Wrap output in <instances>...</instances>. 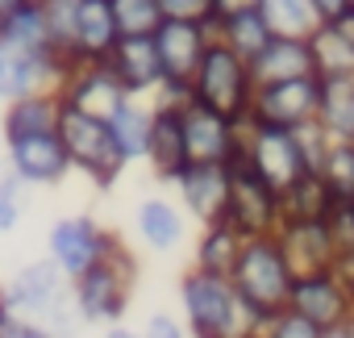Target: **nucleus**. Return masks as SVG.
<instances>
[{
  "mask_svg": "<svg viewBox=\"0 0 354 338\" xmlns=\"http://www.w3.org/2000/svg\"><path fill=\"white\" fill-rule=\"evenodd\" d=\"M250 75H254V84H279V80L317 75V71H313V55H308V38L275 34V38L250 59Z\"/></svg>",
  "mask_w": 354,
  "mask_h": 338,
  "instance_id": "obj_24",
  "label": "nucleus"
},
{
  "mask_svg": "<svg viewBox=\"0 0 354 338\" xmlns=\"http://www.w3.org/2000/svg\"><path fill=\"white\" fill-rule=\"evenodd\" d=\"M279 205H283V222H325V213L333 209V197L317 172H304L292 188L279 193Z\"/></svg>",
  "mask_w": 354,
  "mask_h": 338,
  "instance_id": "obj_30",
  "label": "nucleus"
},
{
  "mask_svg": "<svg viewBox=\"0 0 354 338\" xmlns=\"http://www.w3.org/2000/svg\"><path fill=\"white\" fill-rule=\"evenodd\" d=\"M0 338H55V334H50L46 326L21 317V313L5 301V292H0Z\"/></svg>",
  "mask_w": 354,
  "mask_h": 338,
  "instance_id": "obj_38",
  "label": "nucleus"
},
{
  "mask_svg": "<svg viewBox=\"0 0 354 338\" xmlns=\"http://www.w3.org/2000/svg\"><path fill=\"white\" fill-rule=\"evenodd\" d=\"M154 38V51H158V63H162V88L150 96L158 105H188L192 100V75L201 67V55L209 46V26H196V21H167L150 34Z\"/></svg>",
  "mask_w": 354,
  "mask_h": 338,
  "instance_id": "obj_8",
  "label": "nucleus"
},
{
  "mask_svg": "<svg viewBox=\"0 0 354 338\" xmlns=\"http://www.w3.org/2000/svg\"><path fill=\"white\" fill-rule=\"evenodd\" d=\"M308 55H313L317 80L354 75V9H346L329 21H317L308 34Z\"/></svg>",
  "mask_w": 354,
  "mask_h": 338,
  "instance_id": "obj_21",
  "label": "nucleus"
},
{
  "mask_svg": "<svg viewBox=\"0 0 354 338\" xmlns=\"http://www.w3.org/2000/svg\"><path fill=\"white\" fill-rule=\"evenodd\" d=\"M133 226H138L142 247L154 251V255H171V251H180L188 242V217H184V209L175 205V197H162V193L138 201Z\"/></svg>",
  "mask_w": 354,
  "mask_h": 338,
  "instance_id": "obj_22",
  "label": "nucleus"
},
{
  "mask_svg": "<svg viewBox=\"0 0 354 338\" xmlns=\"http://www.w3.org/2000/svg\"><path fill=\"white\" fill-rule=\"evenodd\" d=\"M313 13H317V21H329V17L346 13V0H313Z\"/></svg>",
  "mask_w": 354,
  "mask_h": 338,
  "instance_id": "obj_40",
  "label": "nucleus"
},
{
  "mask_svg": "<svg viewBox=\"0 0 354 338\" xmlns=\"http://www.w3.org/2000/svg\"><path fill=\"white\" fill-rule=\"evenodd\" d=\"M138 280H142V259L138 251L117 234L109 242V251L71 280V301L84 326H117L129 317V305L138 296Z\"/></svg>",
  "mask_w": 354,
  "mask_h": 338,
  "instance_id": "obj_1",
  "label": "nucleus"
},
{
  "mask_svg": "<svg viewBox=\"0 0 354 338\" xmlns=\"http://www.w3.org/2000/svg\"><path fill=\"white\" fill-rule=\"evenodd\" d=\"M100 338H142V326H129V321H117V326H104Z\"/></svg>",
  "mask_w": 354,
  "mask_h": 338,
  "instance_id": "obj_42",
  "label": "nucleus"
},
{
  "mask_svg": "<svg viewBox=\"0 0 354 338\" xmlns=\"http://www.w3.org/2000/svg\"><path fill=\"white\" fill-rule=\"evenodd\" d=\"M288 309H296L300 317H308L313 326L333 334V330H346V321L354 317V296H350V284L342 272H317V276L292 280Z\"/></svg>",
  "mask_w": 354,
  "mask_h": 338,
  "instance_id": "obj_14",
  "label": "nucleus"
},
{
  "mask_svg": "<svg viewBox=\"0 0 354 338\" xmlns=\"http://www.w3.org/2000/svg\"><path fill=\"white\" fill-rule=\"evenodd\" d=\"M0 154H5V167L26 188H59L71 176L67 150L59 142V125L34 130V134H5L0 138Z\"/></svg>",
  "mask_w": 354,
  "mask_h": 338,
  "instance_id": "obj_9",
  "label": "nucleus"
},
{
  "mask_svg": "<svg viewBox=\"0 0 354 338\" xmlns=\"http://www.w3.org/2000/svg\"><path fill=\"white\" fill-rule=\"evenodd\" d=\"M121 100H125V88L117 84V75L109 71L104 59L100 63H75L67 71V80L59 84V105L80 109L88 117H100V121H109Z\"/></svg>",
  "mask_w": 354,
  "mask_h": 338,
  "instance_id": "obj_18",
  "label": "nucleus"
},
{
  "mask_svg": "<svg viewBox=\"0 0 354 338\" xmlns=\"http://www.w3.org/2000/svg\"><path fill=\"white\" fill-rule=\"evenodd\" d=\"M30 193L9 167L0 172V234H13L21 222H26V205H30Z\"/></svg>",
  "mask_w": 354,
  "mask_h": 338,
  "instance_id": "obj_35",
  "label": "nucleus"
},
{
  "mask_svg": "<svg viewBox=\"0 0 354 338\" xmlns=\"http://www.w3.org/2000/svg\"><path fill=\"white\" fill-rule=\"evenodd\" d=\"M59 142L67 150V163H71V172L84 176L96 193H109L117 188V180L125 176V154L109 130V121L100 117H88L80 109H67L59 105Z\"/></svg>",
  "mask_w": 354,
  "mask_h": 338,
  "instance_id": "obj_5",
  "label": "nucleus"
},
{
  "mask_svg": "<svg viewBox=\"0 0 354 338\" xmlns=\"http://www.w3.org/2000/svg\"><path fill=\"white\" fill-rule=\"evenodd\" d=\"M142 338H188V330H184L180 317H171V313H150L142 321Z\"/></svg>",
  "mask_w": 354,
  "mask_h": 338,
  "instance_id": "obj_39",
  "label": "nucleus"
},
{
  "mask_svg": "<svg viewBox=\"0 0 354 338\" xmlns=\"http://www.w3.org/2000/svg\"><path fill=\"white\" fill-rule=\"evenodd\" d=\"M150 100H138V96H125L117 109H113V117H109V130H113V138H117V146H121V154H125V163H142V154H146V138H150Z\"/></svg>",
  "mask_w": 354,
  "mask_h": 338,
  "instance_id": "obj_29",
  "label": "nucleus"
},
{
  "mask_svg": "<svg viewBox=\"0 0 354 338\" xmlns=\"http://www.w3.org/2000/svg\"><path fill=\"white\" fill-rule=\"evenodd\" d=\"M158 13H162L167 21L213 26V21H217V0H158Z\"/></svg>",
  "mask_w": 354,
  "mask_h": 338,
  "instance_id": "obj_37",
  "label": "nucleus"
},
{
  "mask_svg": "<svg viewBox=\"0 0 354 338\" xmlns=\"http://www.w3.org/2000/svg\"><path fill=\"white\" fill-rule=\"evenodd\" d=\"M113 238H117V230H109L100 217H92V213H63L46 230V259L67 280H75L80 272H88L109 251Z\"/></svg>",
  "mask_w": 354,
  "mask_h": 338,
  "instance_id": "obj_11",
  "label": "nucleus"
},
{
  "mask_svg": "<svg viewBox=\"0 0 354 338\" xmlns=\"http://www.w3.org/2000/svg\"><path fill=\"white\" fill-rule=\"evenodd\" d=\"M329 338H346V330H333V334H329Z\"/></svg>",
  "mask_w": 354,
  "mask_h": 338,
  "instance_id": "obj_46",
  "label": "nucleus"
},
{
  "mask_svg": "<svg viewBox=\"0 0 354 338\" xmlns=\"http://www.w3.org/2000/svg\"><path fill=\"white\" fill-rule=\"evenodd\" d=\"M313 172L329 188L333 205H354V142H325Z\"/></svg>",
  "mask_w": 354,
  "mask_h": 338,
  "instance_id": "obj_31",
  "label": "nucleus"
},
{
  "mask_svg": "<svg viewBox=\"0 0 354 338\" xmlns=\"http://www.w3.org/2000/svg\"><path fill=\"white\" fill-rule=\"evenodd\" d=\"M75 63L59 51H26L17 42L0 38V105L34 96V92H59Z\"/></svg>",
  "mask_w": 354,
  "mask_h": 338,
  "instance_id": "obj_12",
  "label": "nucleus"
},
{
  "mask_svg": "<svg viewBox=\"0 0 354 338\" xmlns=\"http://www.w3.org/2000/svg\"><path fill=\"white\" fill-rule=\"evenodd\" d=\"M225 222L242 234V238H267L283 226V205L279 193L259 180L242 159L230 163V205H225Z\"/></svg>",
  "mask_w": 354,
  "mask_h": 338,
  "instance_id": "obj_10",
  "label": "nucleus"
},
{
  "mask_svg": "<svg viewBox=\"0 0 354 338\" xmlns=\"http://www.w3.org/2000/svg\"><path fill=\"white\" fill-rule=\"evenodd\" d=\"M263 17L275 34H288V38H308L313 26H317V13H313V0H263Z\"/></svg>",
  "mask_w": 354,
  "mask_h": 338,
  "instance_id": "obj_32",
  "label": "nucleus"
},
{
  "mask_svg": "<svg viewBox=\"0 0 354 338\" xmlns=\"http://www.w3.org/2000/svg\"><path fill=\"white\" fill-rule=\"evenodd\" d=\"M242 234L221 217V222H209V226H201L196 230V242H192V263L188 267H196V272H205V276H221V280H230L234 276V263H238V255H242Z\"/></svg>",
  "mask_w": 354,
  "mask_h": 338,
  "instance_id": "obj_25",
  "label": "nucleus"
},
{
  "mask_svg": "<svg viewBox=\"0 0 354 338\" xmlns=\"http://www.w3.org/2000/svg\"><path fill=\"white\" fill-rule=\"evenodd\" d=\"M317 100H321V80L317 75L279 80V84H254L250 121L279 125V130H308L317 121Z\"/></svg>",
  "mask_w": 354,
  "mask_h": 338,
  "instance_id": "obj_13",
  "label": "nucleus"
},
{
  "mask_svg": "<svg viewBox=\"0 0 354 338\" xmlns=\"http://www.w3.org/2000/svg\"><path fill=\"white\" fill-rule=\"evenodd\" d=\"M0 292H5V301L21 317L46 326L55 338H71L75 330H84V321L75 313V301H71V280L46 255L21 263L9 280H0Z\"/></svg>",
  "mask_w": 354,
  "mask_h": 338,
  "instance_id": "obj_2",
  "label": "nucleus"
},
{
  "mask_svg": "<svg viewBox=\"0 0 354 338\" xmlns=\"http://www.w3.org/2000/svg\"><path fill=\"white\" fill-rule=\"evenodd\" d=\"M242 338H263V334H259V330H250V334H242Z\"/></svg>",
  "mask_w": 354,
  "mask_h": 338,
  "instance_id": "obj_47",
  "label": "nucleus"
},
{
  "mask_svg": "<svg viewBox=\"0 0 354 338\" xmlns=\"http://www.w3.org/2000/svg\"><path fill=\"white\" fill-rule=\"evenodd\" d=\"M192 100L230 117L234 125H246L250 121V100H254V75H250V63L238 59L225 42L209 38L205 55H201V67L192 75Z\"/></svg>",
  "mask_w": 354,
  "mask_h": 338,
  "instance_id": "obj_6",
  "label": "nucleus"
},
{
  "mask_svg": "<svg viewBox=\"0 0 354 338\" xmlns=\"http://www.w3.org/2000/svg\"><path fill=\"white\" fill-rule=\"evenodd\" d=\"M346 9H354V0H346Z\"/></svg>",
  "mask_w": 354,
  "mask_h": 338,
  "instance_id": "obj_48",
  "label": "nucleus"
},
{
  "mask_svg": "<svg viewBox=\"0 0 354 338\" xmlns=\"http://www.w3.org/2000/svg\"><path fill=\"white\" fill-rule=\"evenodd\" d=\"M104 63H109V71L117 75V84L125 88V96L150 100V96L162 88V63H158L154 38H121V42L109 51Z\"/></svg>",
  "mask_w": 354,
  "mask_h": 338,
  "instance_id": "obj_20",
  "label": "nucleus"
},
{
  "mask_svg": "<svg viewBox=\"0 0 354 338\" xmlns=\"http://www.w3.org/2000/svg\"><path fill=\"white\" fill-rule=\"evenodd\" d=\"M238 159L259 180H267L275 193L292 188L304 172H313L300 130H279V125H263V121L242 125V154Z\"/></svg>",
  "mask_w": 354,
  "mask_h": 338,
  "instance_id": "obj_7",
  "label": "nucleus"
},
{
  "mask_svg": "<svg viewBox=\"0 0 354 338\" xmlns=\"http://www.w3.org/2000/svg\"><path fill=\"white\" fill-rule=\"evenodd\" d=\"M59 125V92H34L21 100H9L0 109V138L5 134H34Z\"/></svg>",
  "mask_w": 354,
  "mask_h": 338,
  "instance_id": "obj_28",
  "label": "nucleus"
},
{
  "mask_svg": "<svg viewBox=\"0 0 354 338\" xmlns=\"http://www.w3.org/2000/svg\"><path fill=\"white\" fill-rule=\"evenodd\" d=\"M346 284H350V296H354V272H350V276H346Z\"/></svg>",
  "mask_w": 354,
  "mask_h": 338,
  "instance_id": "obj_45",
  "label": "nucleus"
},
{
  "mask_svg": "<svg viewBox=\"0 0 354 338\" xmlns=\"http://www.w3.org/2000/svg\"><path fill=\"white\" fill-rule=\"evenodd\" d=\"M171 193L188 222H196V226L221 222L225 205H230V163H188L175 176Z\"/></svg>",
  "mask_w": 354,
  "mask_h": 338,
  "instance_id": "obj_15",
  "label": "nucleus"
},
{
  "mask_svg": "<svg viewBox=\"0 0 354 338\" xmlns=\"http://www.w3.org/2000/svg\"><path fill=\"white\" fill-rule=\"evenodd\" d=\"M238 301L246 305L254 330H263L279 309H288V292H292V272L275 247V238H246L242 242V255L234 263V276H230Z\"/></svg>",
  "mask_w": 354,
  "mask_h": 338,
  "instance_id": "obj_4",
  "label": "nucleus"
},
{
  "mask_svg": "<svg viewBox=\"0 0 354 338\" xmlns=\"http://www.w3.org/2000/svg\"><path fill=\"white\" fill-rule=\"evenodd\" d=\"M121 42V30L113 21L109 0H80L75 5V38H71V59L75 63H100L109 51Z\"/></svg>",
  "mask_w": 354,
  "mask_h": 338,
  "instance_id": "obj_23",
  "label": "nucleus"
},
{
  "mask_svg": "<svg viewBox=\"0 0 354 338\" xmlns=\"http://www.w3.org/2000/svg\"><path fill=\"white\" fill-rule=\"evenodd\" d=\"M209 34L217 38V42H225L238 59H254L271 38H275V30L267 26V17H263V9H246V13H230V17H217L213 26H209Z\"/></svg>",
  "mask_w": 354,
  "mask_h": 338,
  "instance_id": "obj_27",
  "label": "nucleus"
},
{
  "mask_svg": "<svg viewBox=\"0 0 354 338\" xmlns=\"http://www.w3.org/2000/svg\"><path fill=\"white\" fill-rule=\"evenodd\" d=\"M263 338H329L321 326H313L308 317H300L296 309H279L263 330H259Z\"/></svg>",
  "mask_w": 354,
  "mask_h": 338,
  "instance_id": "obj_36",
  "label": "nucleus"
},
{
  "mask_svg": "<svg viewBox=\"0 0 354 338\" xmlns=\"http://www.w3.org/2000/svg\"><path fill=\"white\" fill-rule=\"evenodd\" d=\"M313 125L329 142H354V75L321 80V100H317Z\"/></svg>",
  "mask_w": 354,
  "mask_h": 338,
  "instance_id": "obj_26",
  "label": "nucleus"
},
{
  "mask_svg": "<svg viewBox=\"0 0 354 338\" xmlns=\"http://www.w3.org/2000/svg\"><path fill=\"white\" fill-rule=\"evenodd\" d=\"M17 5H21V0H0V26H5V21H9V13H13Z\"/></svg>",
  "mask_w": 354,
  "mask_h": 338,
  "instance_id": "obj_43",
  "label": "nucleus"
},
{
  "mask_svg": "<svg viewBox=\"0 0 354 338\" xmlns=\"http://www.w3.org/2000/svg\"><path fill=\"white\" fill-rule=\"evenodd\" d=\"M180 321L188 338H242L254 330L234 284L221 276H205L196 267L180 276Z\"/></svg>",
  "mask_w": 354,
  "mask_h": 338,
  "instance_id": "obj_3",
  "label": "nucleus"
},
{
  "mask_svg": "<svg viewBox=\"0 0 354 338\" xmlns=\"http://www.w3.org/2000/svg\"><path fill=\"white\" fill-rule=\"evenodd\" d=\"M109 9H113V21H117L121 38H150L162 26L158 0H109Z\"/></svg>",
  "mask_w": 354,
  "mask_h": 338,
  "instance_id": "obj_33",
  "label": "nucleus"
},
{
  "mask_svg": "<svg viewBox=\"0 0 354 338\" xmlns=\"http://www.w3.org/2000/svg\"><path fill=\"white\" fill-rule=\"evenodd\" d=\"M263 0H217V17H230V13H246V9H259Z\"/></svg>",
  "mask_w": 354,
  "mask_h": 338,
  "instance_id": "obj_41",
  "label": "nucleus"
},
{
  "mask_svg": "<svg viewBox=\"0 0 354 338\" xmlns=\"http://www.w3.org/2000/svg\"><path fill=\"white\" fill-rule=\"evenodd\" d=\"M346 338H354V317H350V321H346Z\"/></svg>",
  "mask_w": 354,
  "mask_h": 338,
  "instance_id": "obj_44",
  "label": "nucleus"
},
{
  "mask_svg": "<svg viewBox=\"0 0 354 338\" xmlns=\"http://www.w3.org/2000/svg\"><path fill=\"white\" fill-rule=\"evenodd\" d=\"M42 5V17H46V30H50V42L59 55L71 59V38H75V5L80 0H38ZM75 63V59H71Z\"/></svg>",
  "mask_w": 354,
  "mask_h": 338,
  "instance_id": "obj_34",
  "label": "nucleus"
},
{
  "mask_svg": "<svg viewBox=\"0 0 354 338\" xmlns=\"http://www.w3.org/2000/svg\"><path fill=\"white\" fill-rule=\"evenodd\" d=\"M350 209H354V205H350Z\"/></svg>",
  "mask_w": 354,
  "mask_h": 338,
  "instance_id": "obj_49",
  "label": "nucleus"
},
{
  "mask_svg": "<svg viewBox=\"0 0 354 338\" xmlns=\"http://www.w3.org/2000/svg\"><path fill=\"white\" fill-rule=\"evenodd\" d=\"M150 138H146V172L154 176V184L171 188L175 176L192 163L188 159V142H184V105H158L150 100Z\"/></svg>",
  "mask_w": 354,
  "mask_h": 338,
  "instance_id": "obj_16",
  "label": "nucleus"
},
{
  "mask_svg": "<svg viewBox=\"0 0 354 338\" xmlns=\"http://www.w3.org/2000/svg\"><path fill=\"white\" fill-rule=\"evenodd\" d=\"M184 142L192 163H234L242 154V125L188 100L184 105Z\"/></svg>",
  "mask_w": 354,
  "mask_h": 338,
  "instance_id": "obj_17",
  "label": "nucleus"
},
{
  "mask_svg": "<svg viewBox=\"0 0 354 338\" xmlns=\"http://www.w3.org/2000/svg\"><path fill=\"white\" fill-rule=\"evenodd\" d=\"M271 238H275V247H279L292 280L317 276V272H333V263H337L333 238H329L325 222H283Z\"/></svg>",
  "mask_w": 354,
  "mask_h": 338,
  "instance_id": "obj_19",
  "label": "nucleus"
}]
</instances>
